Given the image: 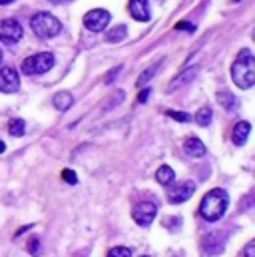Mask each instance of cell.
I'll list each match as a JSON object with an SVG mask.
<instances>
[{
  "mask_svg": "<svg viewBox=\"0 0 255 257\" xmlns=\"http://www.w3.org/2000/svg\"><path fill=\"white\" fill-rule=\"evenodd\" d=\"M52 66H54V54L52 52H40V54L28 56L20 68L26 76H38V74L48 72Z\"/></svg>",
  "mask_w": 255,
  "mask_h": 257,
  "instance_id": "cell-4",
  "label": "cell"
},
{
  "mask_svg": "<svg viewBox=\"0 0 255 257\" xmlns=\"http://www.w3.org/2000/svg\"><path fill=\"white\" fill-rule=\"evenodd\" d=\"M195 74H197V68H195V66H191V68H188V70H184L180 76H176V78L172 80V84L168 86V90H170V92H174V90L184 88L186 84H190L191 80L195 78Z\"/></svg>",
  "mask_w": 255,
  "mask_h": 257,
  "instance_id": "cell-12",
  "label": "cell"
},
{
  "mask_svg": "<svg viewBox=\"0 0 255 257\" xmlns=\"http://www.w3.org/2000/svg\"><path fill=\"white\" fill-rule=\"evenodd\" d=\"M2 58H4V54H2V50H0V62H2Z\"/></svg>",
  "mask_w": 255,
  "mask_h": 257,
  "instance_id": "cell-32",
  "label": "cell"
},
{
  "mask_svg": "<svg viewBox=\"0 0 255 257\" xmlns=\"http://www.w3.org/2000/svg\"><path fill=\"white\" fill-rule=\"evenodd\" d=\"M4 150H6V146H4V142H0V154H2Z\"/></svg>",
  "mask_w": 255,
  "mask_h": 257,
  "instance_id": "cell-30",
  "label": "cell"
},
{
  "mask_svg": "<svg viewBox=\"0 0 255 257\" xmlns=\"http://www.w3.org/2000/svg\"><path fill=\"white\" fill-rule=\"evenodd\" d=\"M160 66H162V60H160V62H156V64L150 66V68H148V70H146V72H144V74L138 78V86H144V84H148V82L154 78V74L158 72V68H160Z\"/></svg>",
  "mask_w": 255,
  "mask_h": 257,
  "instance_id": "cell-21",
  "label": "cell"
},
{
  "mask_svg": "<svg viewBox=\"0 0 255 257\" xmlns=\"http://www.w3.org/2000/svg\"><path fill=\"white\" fill-rule=\"evenodd\" d=\"M126 36H128V28L124 24H120V26L112 28V30L106 34V40H108V42H122Z\"/></svg>",
  "mask_w": 255,
  "mask_h": 257,
  "instance_id": "cell-19",
  "label": "cell"
},
{
  "mask_svg": "<svg viewBox=\"0 0 255 257\" xmlns=\"http://www.w3.org/2000/svg\"><path fill=\"white\" fill-rule=\"evenodd\" d=\"M62 178L68 182V184H72V186H74V184H78V178H76V174H74L72 170H64Z\"/></svg>",
  "mask_w": 255,
  "mask_h": 257,
  "instance_id": "cell-24",
  "label": "cell"
},
{
  "mask_svg": "<svg viewBox=\"0 0 255 257\" xmlns=\"http://www.w3.org/2000/svg\"><path fill=\"white\" fill-rule=\"evenodd\" d=\"M223 249H225V235L219 233V231L207 233V235L203 237V241H201V251L207 257L219 255Z\"/></svg>",
  "mask_w": 255,
  "mask_h": 257,
  "instance_id": "cell-8",
  "label": "cell"
},
{
  "mask_svg": "<svg viewBox=\"0 0 255 257\" xmlns=\"http://www.w3.org/2000/svg\"><path fill=\"white\" fill-rule=\"evenodd\" d=\"M168 116L174 118V120H178V122H190L191 120L190 114H186V112H176V110H168Z\"/></svg>",
  "mask_w": 255,
  "mask_h": 257,
  "instance_id": "cell-22",
  "label": "cell"
},
{
  "mask_svg": "<svg viewBox=\"0 0 255 257\" xmlns=\"http://www.w3.org/2000/svg\"><path fill=\"white\" fill-rule=\"evenodd\" d=\"M231 78L241 90H249L255 84V58L251 50L243 48L231 66Z\"/></svg>",
  "mask_w": 255,
  "mask_h": 257,
  "instance_id": "cell-2",
  "label": "cell"
},
{
  "mask_svg": "<svg viewBox=\"0 0 255 257\" xmlns=\"http://www.w3.org/2000/svg\"><path fill=\"white\" fill-rule=\"evenodd\" d=\"M184 150H186V154L191 156V158H203L205 156V144L199 140V138H188L186 140V144H184Z\"/></svg>",
  "mask_w": 255,
  "mask_h": 257,
  "instance_id": "cell-14",
  "label": "cell"
},
{
  "mask_svg": "<svg viewBox=\"0 0 255 257\" xmlns=\"http://www.w3.org/2000/svg\"><path fill=\"white\" fill-rule=\"evenodd\" d=\"M243 257H255V241H249L243 249Z\"/></svg>",
  "mask_w": 255,
  "mask_h": 257,
  "instance_id": "cell-26",
  "label": "cell"
},
{
  "mask_svg": "<svg viewBox=\"0 0 255 257\" xmlns=\"http://www.w3.org/2000/svg\"><path fill=\"white\" fill-rule=\"evenodd\" d=\"M30 28L38 38H54L56 34H60L62 24L56 16H52L48 12H38V14L32 16Z\"/></svg>",
  "mask_w": 255,
  "mask_h": 257,
  "instance_id": "cell-3",
  "label": "cell"
},
{
  "mask_svg": "<svg viewBox=\"0 0 255 257\" xmlns=\"http://www.w3.org/2000/svg\"><path fill=\"white\" fill-rule=\"evenodd\" d=\"M52 104H54V108H56V110L66 112V110L74 104V98H72V94H70V92H58V94L52 98Z\"/></svg>",
  "mask_w": 255,
  "mask_h": 257,
  "instance_id": "cell-15",
  "label": "cell"
},
{
  "mask_svg": "<svg viewBox=\"0 0 255 257\" xmlns=\"http://www.w3.org/2000/svg\"><path fill=\"white\" fill-rule=\"evenodd\" d=\"M227 205H229V195L225 190H211L203 195L201 203H199V215L207 221H217L223 217V213L227 211Z\"/></svg>",
  "mask_w": 255,
  "mask_h": 257,
  "instance_id": "cell-1",
  "label": "cell"
},
{
  "mask_svg": "<svg viewBox=\"0 0 255 257\" xmlns=\"http://www.w3.org/2000/svg\"><path fill=\"white\" fill-rule=\"evenodd\" d=\"M20 88V76L14 68H2L0 70V92L2 94H14Z\"/></svg>",
  "mask_w": 255,
  "mask_h": 257,
  "instance_id": "cell-9",
  "label": "cell"
},
{
  "mask_svg": "<svg viewBox=\"0 0 255 257\" xmlns=\"http://www.w3.org/2000/svg\"><path fill=\"white\" fill-rule=\"evenodd\" d=\"M176 30H190V32H193L195 26H193V24H188V22H180V24H176Z\"/></svg>",
  "mask_w": 255,
  "mask_h": 257,
  "instance_id": "cell-27",
  "label": "cell"
},
{
  "mask_svg": "<svg viewBox=\"0 0 255 257\" xmlns=\"http://www.w3.org/2000/svg\"><path fill=\"white\" fill-rule=\"evenodd\" d=\"M156 180H158L162 186H170V184L176 180V172H174L170 166H162V168L156 172Z\"/></svg>",
  "mask_w": 255,
  "mask_h": 257,
  "instance_id": "cell-17",
  "label": "cell"
},
{
  "mask_svg": "<svg viewBox=\"0 0 255 257\" xmlns=\"http://www.w3.org/2000/svg\"><path fill=\"white\" fill-rule=\"evenodd\" d=\"M10 2H14V0H0V4H10Z\"/></svg>",
  "mask_w": 255,
  "mask_h": 257,
  "instance_id": "cell-31",
  "label": "cell"
},
{
  "mask_svg": "<svg viewBox=\"0 0 255 257\" xmlns=\"http://www.w3.org/2000/svg\"><path fill=\"white\" fill-rule=\"evenodd\" d=\"M211 118H213L211 108H201V110L195 114V122H197L199 126H209V124H211Z\"/></svg>",
  "mask_w": 255,
  "mask_h": 257,
  "instance_id": "cell-20",
  "label": "cell"
},
{
  "mask_svg": "<svg viewBox=\"0 0 255 257\" xmlns=\"http://www.w3.org/2000/svg\"><path fill=\"white\" fill-rule=\"evenodd\" d=\"M108 257H132V251L128 247H114L108 251Z\"/></svg>",
  "mask_w": 255,
  "mask_h": 257,
  "instance_id": "cell-23",
  "label": "cell"
},
{
  "mask_svg": "<svg viewBox=\"0 0 255 257\" xmlns=\"http://www.w3.org/2000/svg\"><path fill=\"white\" fill-rule=\"evenodd\" d=\"M28 251L32 253V255H40V241L34 237L30 243H28Z\"/></svg>",
  "mask_w": 255,
  "mask_h": 257,
  "instance_id": "cell-25",
  "label": "cell"
},
{
  "mask_svg": "<svg viewBox=\"0 0 255 257\" xmlns=\"http://www.w3.org/2000/svg\"><path fill=\"white\" fill-rule=\"evenodd\" d=\"M110 20H112V16H110V12L108 10H104V8H94V10H90V12H86L84 14V26L90 30V32H102L108 24H110Z\"/></svg>",
  "mask_w": 255,
  "mask_h": 257,
  "instance_id": "cell-5",
  "label": "cell"
},
{
  "mask_svg": "<svg viewBox=\"0 0 255 257\" xmlns=\"http://www.w3.org/2000/svg\"><path fill=\"white\" fill-rule=\"evenodd\" d=\"M193 192H195L193 182H182V184H178L176 188H172L168 192V199H170V203H184L193 195Z\"/></svg>",
  "mask_w": 255,
  "mask_h": 257,
  "instance_id": "cell-10",
  "label": "cell"
},
{
  "mask_svg": "<svg viewBox=\"0 0 255 257\" xmlns=\"http://www.w3.org/2000/svg\"><path fill=\"white\" fill-rule=\"evenodd\" d=\"M50 2H54V4H66V2H72V0H50Z\"/></svg>",
  "mask_w": 255,
  "mask_h": 257,
  "instance_id": "cell-29",
  "label": "cell"
},
{
  "mask_svg": "<svg viewBox=\"0 0 255 257\" xmlns=\"http://www.w3.org/2000/svg\"><path fill=\"white\" fill-rule=\"evenodd\" d=\"M20 38H22V26H20V22H16V20H12V18L0 20V42L12 46V44H16Z\"/></svg>",
  "mask_w": 255,
  "mask_h": 257,
  "instance_id": "cell-7",
  "label": "cell"
},
{
  "mask_svg": "<svg viewBox=\"0 0 255 257\" xmlns=\"http://www.w3.org/2000/svg\"><path fill=\"white\" fill-rule=\"evenodd\" d=\"M156 215H158V207H156V203H152V201H142V203H138V205L132 209L134 221H136L138 225H142V227H148V225L156 219Z\"/></svg>",
  "mask_w": 255,
  "mask_h": 257,
  "instance_id": "cell-6",
  "label": "cell"
},
{
  "mask_svg": "<svg viewBox=\"0 0 255 257\" xmlns=\"http://www.w3.org/2000/svg\"><path fill=\"white\" fill-rule=\"evenodd\" d=\"M148 96H150V90H144V92L138 96V102H148Z\"/></svg>",
  "mask_w": 255,
  "mask_h": 257,
  "instance_id": "cell-28",
  "label": "cell"
},
{
  "mask_svg": "<svg viewBox=\"0 0 255 257\" xmlns=\"http://www.w3.org/2000/svg\"><path fill=\"white\" fill-rule=\"evenodd\" d=\"M249 132H251V124L249 122H239L235 124V128L231 132V140L235 146H245L247 138H249Z\"/></svg>",
  "mask_w": 255,
  "mask_h": 257,
  "instance_id": "cell-13",
  "label": "cell"
},
{
  "mask_svg": "<svg viewBox=\"0 0 255 257\" xmlns=\"http://www.w3.org/2000/svg\"><path fill=\"white\" fill-rule=\"evenodd\" d=\"M144 257H150V255H144Z\"/></svg>",
  "mask_w": 255,
  "mask_h": 257,
  "instance_id": "cell-33",
  "label": "cell"
},
{
  "mask_svg": "<svg viewBox=\"0 0 255 257\" xmlns=\"http://www.w3.org/2000/svg\"><path fill=\"white\" fill-rule=\"evenodd\" d=\"M217 102H219L227 112H235L237 106H239L237 98H235L231 92H219V94H217Z\"/></svg>",
  "mask_w": 255,
  "mask_h": 257,
  "instance_id": "cell-16",
  "label": "cell"
},
{
  "mask_svg": "<svg viewBox=\"0 0 255 257\" xmlns=\"http://www.w3.org/2000/svg\"><path fill=\"white\" fill-rule=\"evenodd\" d=\"M128 10H130L132 18L138 20V22H148L150 20V4H148V0H130L128 2Z\"/></svg>",
  "mask_w": 255,
  "mask_h": 257,
  "instance_id": "cell-11",
  "label": "cell"
},
{
  "mask_svg": "<svg viewBox=\"0 0 255 257\" xmlns=\"http://www.w3.org/2000/svg\"><path fill=\"white\" fill-rule=\"evenodd\" d=\"M8 132H10V136H14V138H22V136L26 134V124H24V120H20V118L10 120V122H8Z\"/></svg>",
  "mask_w": 255,
  "mask_h": 257,
  "instance_id": "cell-18",
  "label": "cell"
}]
</instances>
